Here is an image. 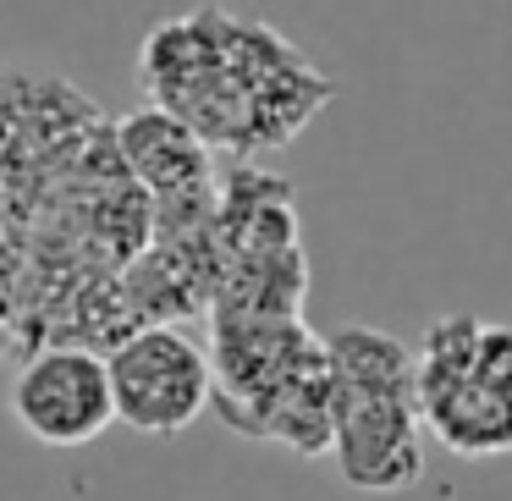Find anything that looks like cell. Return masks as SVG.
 <instances>
[{"label": "cell", "instance_id": "6da1fadb", "mask_svg": "<svg viewBox=\"0 0 512 501\" xmlns=\"http://www.w3.org/2000/svg\"><path fill=\"white\" fill-rule=\"evenodd\" d=\"M155 105L193 127L204 144L270 149L287 144L325 100L331 83L292 56L281 34L232 23L221 12L177 17L144 39L138 61Z\"/></svg>", "mask_w": 512, "mask_h": 501}, {"label": "cell", "instance_id": "7a4b0ae2", "mask_svg": "<svg viewBox=\"0 0 512 501\" xmlns=\"http://www.w3.org/2000/svg\"><path fill=\"white\" fill-rule=\"evenodd\" d=\"M116 386V424L171 441L215 402V358L177 325H144L105 353Z\"/></svg>", "mask_w": 512, "mask_h": 501}, {"label": "cell", "instance_id": "3957f363", "mask_svg": "<svg viewBox=\"0 0 512 501\" xmlns=\"http://www.w3.org/2000/svg\"><path fill=\"white\" fill-rule=\"evenodd\" d=\"M6 413L17 430L39 446H89L116 424V386L111 364L94 347H39L23 369L12 375Z\"/></svg>", "mask_w": 512, "mask_h": 501}, {"label": "cell", "instance_id": "277c9868", "mask_svg": "<svg viewBox=\"0 0 512 501\" xmlns=\"http://www.w3.org/2000/svg\"><path fill=\"white\" fill-rule=\"evenodd\" d=\"M413 391H336V474L353 490H408L424 474Z\"/></svg>", "mask_w": 512, "mask_h": 501}, {"label": "cell", "instance_id": "5b68a950", "mask_svg": "<svg viewBox=\"0 0 512 501\" xmlns=\"http://www.w3.org/2000/svg\"><path fill=\"white\" fill-rule=\"evenodd\" d=\"M116 144L155 204H182L210 193V144L182 116L160 111V105L133 111L116 127Z\"/></svg>", "mask_w": 512, "mask_h": 501}, {"label": "cell", "instance_id": "8992f818", "mask_svg": "<svg viewBox=\"0 0 512 501\" xmlns=\"http://www.w3.org/2000/svg\"><path fill=\"white\" fill-rule=\"evenodd\" d=\"M336 391H413V347L369 325H342L331 336Z\"/></svg>", "mask_w": 512, "mask_h": 501}]
</instances>
